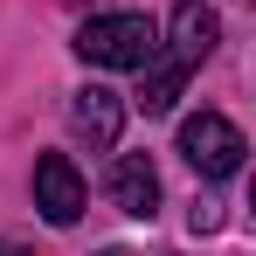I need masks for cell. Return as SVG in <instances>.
<instances>
[{"mask_svg": "<svg viewBox=\"0 0 256 256\" xmlns=\"http://www.w3.org/2000/svg\"><path fill=\"white\" fill-rule=\"evenodd\" d=\"M76 56L97 62V70H146L152 56H160V28L146 21V14H90L84 28H76Z\"/></svg>", "mask_w": 256, "mask_h": 256, "instance_id": "obj_1", "label": "cell"}, {"mask_svg": "<svg viewBox=\"0 0 256 256\" xmlns=\"http://www.w3.org/2000/svg\"><path fill=\"white\" fill-rule=\"evenodd\" d=\"M242 152H250V138L228 125L222 111H194L180 125V160L201 173V180H228V173L242 166Z\"/></svg>", "mask_w": 256, "mask_h": 256, "instance_id": "obj_2", "label": "cell"}, {"mask_svg": "<svg viewBox=\"0 0 256 256\" xmlns=\"http://www.w3.org/2000/svg\"><path fill=\"white\" fill-rule=\"evenodd\" d=\"M84 201L90 194H84L76 160H70V152H42V160H35V208H42L56 228H70V222L84 214Z\"/></svg>", "mask_w": 256, "mask_h": 256, "instance_id": "obj_3", "label": "cell"}, {"mask_svg": "<svg viewBox=\"0 0 256 256\" xmlns=\"http://www.w3.org/2000/svg\"><path fill=\"white\" fill-rule=\"evenodd\" d=\"M70 132L84 138L90 152H111V146H118V132H125V104H118V90L84 84L76 97H70Z\"/></svg>", "mask_w": 256, "mask_h": 256, "instance_id": "obj_4", "label": "cell"}, {"mask_svg": "<svg viewBox=\"0 0 256 256\" xmlns=\"http://www.w3.org/2000/svg\"><path fill=\"white\" fill-rule=\"evenodd\" d=\"M111 201H118L132 222H152V208H160V173H152L146 152H118V160H111Z\"/></svg>", "mask_w": 256, "mask_h": 256, "instance_id": "obj_5", "label": "cell"}, {"mask_svg": "<svg viewBox=\"0 0 256 256\" xmlns=\"http://www.w3.org/2000/svg\"><path fill=\"white\" fill-rule=\"evenodd\" d=\"M214 42H222L214 7H208V0H180V7H173V48H166V56H180V62L194 70L201 56H214Z\"/></svg>", "mask_w": 256, "mask_h": 256, "instance_id": "obj_6", "label": "cell"}, {"mask_svg": "<svg viewBox=\"0 0 256 256\" xmlns=\"http://www.w3.org/2000/svg\"><path fill=\"white\" fill-rule=\"evenodd\" d=\"M187 76H194V70H187L180 56H152V62H146V84H138V104H146V118L173 111V104H180V90H187Z\"/></svg>", "mask_w": 256, "mask_h": 256, "instance_id": "obj_7", "label": "cell"}, {"mask_svg": "<svg viewBox=\"0 0 256 256\" xmlns=\"http://www.w3.org/2000/svg\"><path fill=\"white\" fill-rule=\"evenodd\" d=\"M0 256H28V250H7V242H0Z\"/></svg>", "mask_w": 256, "mask_h": 256, "instance_id": "obj_8", "label": "cell"}, {"mask_svg": "<svg viewBox=\"0 0 256 256\" xmlns=\"http://www.w3.org/2000/svg\"><path fill=\"white\" fill-rule=\"evenodd\" d=\"M104 256H125V250H104Z\"/></svg>", "mask_w": 256, "mask_h": 256, "instance_id": "obj_9", "label": "cell"}]
</instances>
